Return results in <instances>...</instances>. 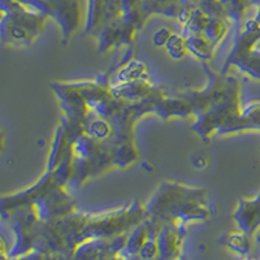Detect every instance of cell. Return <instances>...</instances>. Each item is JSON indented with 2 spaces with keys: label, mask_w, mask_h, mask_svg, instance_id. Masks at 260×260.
Instances as JSON below:
<instances>
[{
  "label": "cell",
  "mask_w": 260,
  "mask_h": 260,
  "mask_svg": "<svg viewBox=\"0 0 260 260\" xmlns=\"http://www.w3.org/2000/svg\"><path fill=\"white\" fill-rule=\"evenodd\" d=\"M259 39L260 24L256 20L250 21L237 39L226 64L236 65L251 77L260 80V51L255 48Z\"/></svg>",
  "instance_id": "obj_1"
},
{
  "label": "cell",
  "mask_w": 260,
  "mask_h": 260,
  "mask_svg": "<svg viewBox=\"0 0 260 260\" xmlns=\"http://www.w3.org/2000/svg\"><path fill=\"white\" fill-rule=\"evenodd\" d=\"M240 231L251 236L255 231L260 229V192L256 198L241 201L238 208L233 215Z\"/></svg>",
  "instance_id": "obj_2"
},
{
  "label": "cell",
  "mask_w": 260,
  "mask_h": 260,
  "mask_svg": "<svg viewBox=\"0 0 260 260\" xmlns=\"http://www.w3.org/2000/svg\"><path fill=\"white\" fill-rule=\"evenodd\" d=\"M247 129L260 130V102L248 104L245 110H242L238 120L228 129L226 133Z\"/></svg>",
  "instance_id": "obj_3"
},
{
  "label": "cell",
  "mask_w": 260,
  "mask_h": 260,
  "mask_svg": "<svg viewBox=\"0 0 260 260\" xmlns=\"http://www.w3.org/2000/svg\"><path fill=\"white\" fill-rule=\"evenodd\" d=\"M220 243L233 250L237 254L247 256L251 251V241H250V234L241 231L240 233H229L221 238Z\"/></svg>",
  "instance_id": "obj_4"
},
{
  "label": "cell",
  "mask_w": 260,
  "mask_h": 260,
  "mask_svg": "<svg viewBox=\"0 0 260 260\" xmlns=\"http://www.w3.org/2000/svg\"><path fill=\"white\" fill-rule=\"evenodd\" d=\"M255 20H256L257 22L260 24V11H259V13H257V16H256V18H255Z\"/></svg>",
  "instance_id": "obj_5"
},
{
  "label": "cell",
  "mask_w": 260,
  "mask_h": 260,
  "mask_svg": "<svg viewBox=\"0 0 260 260\" xmlns=\"http://www.w3.org/2000/svg\"><path fill=\"white\" fill-rule=\"evenodd\" d=\"M243 260H256V259H252V257H250V256H246Z\"/></svg>",
  "instance_id": "obj_6"
},
{
  "label": "cell",
  "mask_w": 260,
  "mask_h": 260,
  "mask_svg": "<svg viewBox=\"0 0 260 260\" xmlns=\"http://www.w3.org/2000/svg\"><path fill=\"white\" fill-rule=\"evenodd\" d=\"M175 260H181V259H180V257H178V259H175Z\"/></svg>",
  "instance_id": "obj_7"
}]
</instances>
